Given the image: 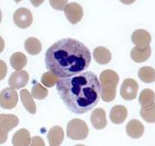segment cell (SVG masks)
I'll list each match as a JSON object with an SVG mask.
<instances>
[{
    "mask_svg": "<svg viewBox=\"0 0 155 146\" xmlns=\"http://www.w3.org/2000/svg\"><path fill=\"white\" fill-rule=\"evenodd\" d=\"M49 3L53 8L57 11H64L68 0H49Z\"/></svg>",
    "mask_w": 155,
    "mask_h": 146,
    "instance_id": "4316f807",
    "label": "cell"
},
{
    "mask_svg": "<svg viewBox=\"0 0 155 146\" xmlns=\"http://www.w3.org/2000/svg\"><path fill=\"white\" fill-rule=\"evenodd\" d=\"M2 21V12H1V10H0V23Z\"/></svg>",
    "mask_w": 155,
    "mask_h": 146,
    "instance_id": "836d02e7",
    "label": "cell"
},
{
    "mask_svg": "<svg viewBox=\"0 0 155 146\" xmlns=\"http://www.w3.org/2000/svg\"><path fill=\"white\" fill-rule=\"evenodd\" d=\"M30 2L34 7H39L44 2V0H30Z\"/></svg>",
    "mask_w": 155,
    "mask_h": 146,
    "instance_id": "4dcf8cb0",
    "label": "cell"
},
{
    "mask_svg": "<svg viewBox=\"0 0 155 146\" xmlns=\"http://www.w3.org/2000/svg\"><path fill=\"white\" fill-rule=\"evenodd\" d=\"M59 79H60L59 76H58L56 74H54L53 72L49 71V72L44 73L41 76V83L46 88H51L54 85H56Z\"/></svg>",
    "mask_w": 155,
    "mask_h": 146,
    "instance_id": "d4e9b609",
    "label": "cell"
},
{
    "mask_svg": "<svg viewBox=\"0 0 155 146\" xmlns=\"http://www.w3.org/2000/svg\"><path fill=\"white\" fill-rule=\"evenodd\" d=\"M93 57L97 63H99V64H101V65H105L111 61L112 55L110 51L106 49L105 47L98 46L94 49Z\"/></svg>",
    "mask_w": 155,
    "mask_h": 146,
    "instance_id": "2e32d148",
    "label": "cell"
},
{
    "mask_svg": "<svg viewBox=\"0 0 155 146\" xmlns=\"http://www.w3.org/2000/svg\"><path fill=\"white\" fill-rule=\"evenodd\" d=\"M13 21L20 29H27L33 22V16L28 8H20L13 13Z\"/></svg>",
    "mask_w": 155,
    "mask_h": 146,
    "instance_id": "8992f818",
    "label": "cell"
},
{
    "mask_svg": "<svg viewBox=\"0 0 155 146\" xmlns=\"http://www.w3.org/2000/svg\"><path fill=\"white\" fill-rule=\"evenodd\" d=\"M10 63L15 71H20L26 65L27 59L25 54L21 52H16L12 54V56L11 57Z\"/></svg>",
    "mask_w": 155,
    "mask_h": 146,
    "instance_id": "ffe728a7",
    "label": "cell"
},
{
    "mask_svg": "<svg viewBox=\"0 0 155 146\" xmlns=\"http://www.w3.org/2000/svg\"><path fill=\"white\" fill-rule=\"evenodd\" d=\"M144 125L138 120H131L126 126V132L133 139H139L144 133Z\"/></svg>",
    "mask_w": 155,
    "mask_h": 146,
    "instance_id": "9a60e30c",
    "label": "cell"
},
{
    "mask_svg": "<svg viewBox=\"0 0 155 146\" xmlns=\"http://www.w3.org/2000/svg\"><path fill=\"white\" fill-rule=\"evenodd\" d=\"M5 48V42L3 40V38L0 36V53H1Z\"/></svg>",
    "mask_w": 155,
    "mask_h": 146,
    "instance_id": "1f68e13d",
    "label": "cell"
},
{
    "mask_svg": "<svg viewBox=\"0 0 155 146\" xmlns=\"http://www.w3.org/2000/svg\"><path fill=\"white\" fill-rule=\"evenodd\" d=\"M128 116V110L124 106H114L110 111V120L115 124H120Z\"/></svg>",
    "mask_w": 155,
    "mask_h": 146,
    "instance_id": "7c38bea8",
    "label": "cell"
},
{
    "mask_svg": "<svg viewBox=\"0 0 155 146\" xmlns=\"http://www.w3.org/2000/svg\"><path fill=\"white\" fill-rule=\"evenodd\" d=\"M150 55H151V48H150V45L147 47H145V48L135 46L131 50L132 59L134 62H137V63L147 61L150 59Z\"/></svg>",
    "mask_w": 155,
    "mask_h": 146,
    "instance_id": "4fadbf2b",
    "label": "cell"
},
{
    "mask_svg": "<svg viewBox=\"0 0 155 146\" xmlns=\"http://www.w3.org/2000/svg\"><path fill=\"white\" fill-rule=\"evenodd\" d=\"M138 83L134 79L127 78L123 81L120 88V95L124 100L131 101L135 99L138 93Z\"/></svg>",
    "mask_w": 155,
    "mask_h": 146,
    "instance_id": "52a82bcc",
    "label": "cell"
},
{
    "mask_svg": "<svg viewBox=\"0 0 155 146\" xmlns=\"http://www.w3.org/2000/svg\"><path fill=\"white\" fill-rule=\"evenodd\" d=\"M132 42L135 44V46L145 48L150 45L151 42V36L147 30L137 29L132 35Z\"/></svg>",
    "mask_w": 155,
    "mask_h": 146,
    "instance_id": "30bf717a",
    "label": "cell"
},
{
    "mask_svg": "<svg viewBox=\"0 0 155 146\" xmlns=\"http://www.w3.org/2000/svg\"><path fill=\"white\" fill-rule=\"evenodd\" d=\"M31 94L33 98L38 99V100H42L44 98H46L48 95V90L46 88H44L42 85L37 83L32 87L31 90Z\"/></svg>",
    "mask_w": 155,
    "mask_h": 146,
    "instance_id": "484cf974",
    "label": "cell"
},
{
    "mask_svg": "<svg viewBox=\"0 0 155 146\" xmlns=\"http://www.w3.org/2000/svg\"><path fill=\"white\" fill-rule=\"evenodd\" d=\"M31 145L36 146V145H44V141L41 138V137H33L31 139Z\"/></svg>",
    "mask_w": 155,
    "mask_h": 146,
    "instance_id": "f546056e",
    "label": "cell"
},
{
    "mask_svg": "<svg viewBox=\"0 0 155 146\" xmlns=\"http://www.w3.org/2000/svg\"><path fill=\"white\" fill-rule=\"evenodd\" d=\"M91 62V54L83 42L74 39H62L45 53V64L60 78L86 71Z\"/></svg>",
    "mask_w": 155,
    "mask_h": 146,
    "instance_id": "7a4b0ae2",
    "label": "cell"
},
{
    "mask_svg": "<svg viewBox=\"0 0 155 146\" xmlns=\"http://www.w3.org/2000/svg\"><path fill=\"white\" fill-rule=\"evenodd\" d=\"M140 115L147 123H155V103L147 107H142L140 109Z\"/></svg>",
    "mask_w": 155,
    "mask_h": 146,
    "instance_id": "cb8c5ba5",
    "label": "cell"
},
{
    "mask_svg": "<svg viewBox=\"0 0 155 146\" xmlns=\"http://www.w3.org/2000/svg\"><path fill=\"white\" fill-rule=\"evenodd\" d=\"M118 81V75L113 70H104L101 73V97L104 102H111L116 98Z\"/></svg>",
    "mask_w": 155,
    "mask_h": 146,
    "instance_id": "3957f363",
    "label": "cell"
},
{
    "mask_svg": "<svg viewBox=\"0 0 155 146\" xmlns=\"http://www.w3.org/2000/svg\"><path fill=\"white\" fill-rule=\"evenodd\" d=\"M20 96H21V100H22V103L25 108L30 114H35L37 109H36V104L33 100L32 94L26 89H23L20 92Z\"/></svg>",
    "mask_w": 155,
    "mask_h": 146,
    "instance_id": "ac0fdd59",
    "label": "cell"
},
{
    "mask_svg": "<svg viewBox=\"0 0 155 146\" xmlns=\"http://www.w3.org/2000/svg\"><path fill=\"white\" fill-rule=\"evenodd\" d=\"M57 90L66 107L75 114H84L93 109L101 98L100 79L90 71L60 78Z\"/></svg>",
    "mask_w": 155,
    "mask_h": 146,
    "instance_id": "6da1fadb",
    "label": "cell"
},
{
    "mask_svg": "<svg viewBox=\"0 0 155 146\" xmlns=\"http://www.w3.org/2000/svg\"><path fill=\"white\" fill-rule=\"evenodd\" d=\"M138 77L144 83H152L155 81V70L150 66H144L138 71Z\"/></svg>",
    "mask_w": 155,
    "mask_h": 146,
    "instance_id": "7402d4cb",
    "label": "cell"
},
{
    "mask_svg": "<svg viewBox=\"0 0 155 146\" xmlns=\"http://www.w3.org/2000/svg\"><path fill=\"white\" fill-rule=\"evenodd\" d=\"M28 80H29V75L26 71H24V70L16 71L12 73V76H10L8 85L14 90H19V89L25 87Z\"/></svg>",
    "mask_w": 155,
    "mask_h": 146,
    "instance_id": "9c48e42d",
    "label": "cell"
},
{
    "mask_svg": "<svg viewBox=\"0 0 155 146\" xmlns=\"http://www.w3.org/2000/svg\"><path fill=\"white\" fill-rule=\"evenodd\" d=\"M30 143V133L26 129L18 130L12 137V144L15 146H27Z\"/></svg>",
    "mask_w": 155,
    "mask_h": 146,
    "instance_id": "e0dca14e",
    "label": "cell"
},
{
    "mask_svg": "<svg viewBox=\"0 0 155 146\" xmlns=\"http://www.w3.org/2000/svg\"><path fill=\"white\" fill-rule=\"evenodd\" d=\"M64 12H65V15L67 17V19L69 20V22L72 25L79 23L82 20V18H83V15H84L83 8H82L79 4L74 3V2L67 4L64 8Z\"/></svg>",
    "mask_w": 155,
    "mask_h": 146,
    "instance_id": "ba28073f",
    "label": "cell"
},
{
    "mask_svg": "<svg viewBox=\"0 0 155 146\" xmlns=\"http://www.w3.org/2000/svg\"><path fill=\"white\" fill-rule=\"evenodd\" d=\"M155 102V93L150 89H145L140 93L139 104L141 107H147Z\"/></svg>",
    "mask_w": 155,
    "mask_h": 146,
    "instance_id": "603a6c76",
    "label": "cell"
},
{
    "mask_svg": "<svg viewBox=\"0 0 155 146\" xmlns=\"http://www.w3.org/2000/svg\"><path fill=\"white\" fill-rule=\"evenodd\" d=\"M8 131L0 126V144H3L6 142L8 139Z\"/></svg>",
    "mask_w": 155,
    "mask_h": 146,
    "instance_id": "f1b7e54d",
    "label": "cell"
},
{
    "mask_svg": "<svg viewBox=\"0 0 155 146\" xmlns=\"http://www.w3.org/2000/svg\"><path fill=\"white\" fill-rule=\"evenodd\" d=\"M14 1H15L16 3H19V2H21V1H22V0H14Z\"/></svg>",
    "mask_w": 155,
    "mask_h": 146,
    "instance_id": "e575fe53",
    "label": "cell"
},
{
    "mask_svg": "<svg viewBox=\"0 0 155 146\" xmlns=\"http://www.w3.org/2000/svg\"><path fill=\"white\" fill-rule=\"evenodd\" d=\"M7 72H8V68L5 61L0 59V81L3 80L7 75Z\"/></svg>",
    "mask_w": 155,
    "mask_h": 146,
    "instance_id": "83f0119b",
    "label": "cell"
},
{
    "mask_svg": "<svg viewBox=\"0 0 155 146\" xmlns=\"http://www.w3.org/2000/svg\"><path fill=\"white\" fill-rule=\"evenodd\" d=\"M91 124L95 129L101 130L104 129L107 124L106 121V113L104 108H96L92 111L90 116Z\"/></svg>",
    "mask_w": 155,
    "mask_h": 146,
    "instance_id": "8fae6325",
    "label": "cell"
},
{
    "mask_svg": "<svg viewBox=\"0 0 155 146\" xmlns=\"http://www.w3.org/2000/svg\"><path fill=\"white\" fill-rule=\"evenodd\" d=\"M41 48H42L41 43L37 38H33V37L28 38L25 42V51L30 55H33V56L40 54L41 51Z\"/></svg>",
    "mask_w": 155,
    "mask_h": 146,
    "instance_id": "44dd1931",
    "label": "cell"
},
{
    "mask_svg": "<svg viewBox=\"0 0 155 146\" xmlns=\"http://www.w3.org/2000/svg\"><path fill=\"white\" fill-rule=\"evenodd\" d=\"M19 124L18 117L13 114H0V126L8 131L12 130Z\"/></svg>",
    "mask_w": 155,
    "mask_h": 146,
    "instance_id": "d6986e66",
    "label": "cell"
},
{
    "mask_svg": "<svg viewBox=\"0 0 155 146\" xmlns=\"http://www.w3.org/2000/svg\"><path fill=\"white\" fill-rule=\"evenodd\" d=\"M120 1L124 5H131L135 1V0H120Z\"/></svg>",
    "mask_w": 155,
    "mask_h": 146,
    "instance_id": "d6a6232c",
    "label": "cell"
},
{
    "mask_svg": "<svg viewBox=\"0 0 155 146\" xmlns=\"http://www.w3.org/2000/svg\"><path fill=\"white\" fill-rule=\"evenodd\" d=\"M47 139L51 146L60 145L64 140V131L60 126H53L47 134Z\"/></svg>",
    "mask_w": 155,
    "mask_h": 146,
    "instance_id": "5bb4252c",
    "label": "cell"
},
{
    "mask_svg": "<svg viewBox=\"0 0 155 146\" xmlns=\"http://www.w3.org/2000/svg\"><path fill=\"white\" fill-rule=\"evenodd\" d=\"M88 135L87 124L80 119H72L67 124V137L74 141H84Z\"/></svg>",
    "mask_w": 155,
    "mask_h": 146,
    "instance_id": "277c9868",
    "label": "cell"
},
{
    "mask_svg": "<svg viewBox=\"0 0 155 146\" xmlns=\"http://www.w3.org/2000/svg\"><path fill=\"white\" fill-rule=\"evenodd\" d=\"M18 103V94L12 88H6L0 93V107L4 109H12Z\"/></svg>",
    "mask_w": 155,
    "mask_h": 146,
    "instance_id": "5b68a950",
    "label": "cell"
}]
</instances>
